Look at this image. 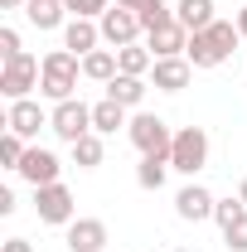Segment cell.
<instances>
[{
	"instance_id": "6da1fadb",
	"label": "cell",
	"mask_w": 247,
	"mask_h": 252,
	"mask_svg": "<svg viewBox=\"0 0 247 252\" xmlns=\"http://www.w3.org/2000/svg\"><path fill=\"white\" fill-rule=\"evenodd\" d=\"M78 73H83V59L73 54V49H49L44 54V78H39V93L49 97V102H68V97H78Z\"/></svg>"
},
{
	"instance_id": "7a4b0ae2",
	"label": "cell",
	"mask_w": 247,
	"mask_h": 252,
	"mask_svg": "<svg viewBox=\"0 0 247 252\" xmlns=\"http://www.w3.org/2000/svg\"><path fill=\"white\" fill-rule=\"evenodd\" d=\"M209 165V131L204 126H180L175 146H170V170H180L185 180H194Z\"/></svg>"
},
{
	"instance_id": "3957f363",
	"label": "cell",
	"mask_w": 247,
	"mask_h": 252,
	"mask_svg": "<svg viewBox=\"0 0 247 252\" xmlns=\"http://www.w3.org/2000/svg\"><path fill=\"white\" fill-rule=\"evenodd\" d=\"M126 136H131V146L141 151V156H170V146H175V131L165 117H155V112H136L131 126H126Z\"/></svg>"
},
{
	"instance_id": "277c9868",
	"label": "cell",
	"mask_w": 247,
	"mask_h": 252,
	"mask_svg": "<svg viewBox=\"0 0 247 252\" xmlns=\"http://www.w3.org/2000/svg\"><path fill=\"white\" fill-rule=\"evenodd\" d=\"M39 78H44V59H34V54H15V59L0 63V93L10 97V102L30 97L39 88Z\"/></svg>"
},
{
	"instance_id": "5b68a950",
	"label": "cell",
	"mask_w": 247,
	"mask_h": 252,
	"mask_svg": "<svg viewBox=\"0 0 247 252\" xmlns=\"http://www.w3.org/2000/svg\"><path fill=\"white\" fill-rule=\"evenodd\" d=\"M49 131L59 136V141H83L88 131H93V107L83 102V97H68V102H54V117H49Z\"/></svg>"
},
{
	"instance_id": "8992f818",
	"label": "cell",
	"mask_w": 247,
	"mask_h": 252,
	"mask_svg": "<svg viewBox=\"0 0 247 252\" xmlns=\"http://www.w3.org/2000/svg\"><path fill=\"white\" fill-rule=\"evenodd\" d=\"M78 204H73V189L63 185H44V189H34V214H39V223H54V228H68V223L78 219L73 214Z\"/></svg>"
},
{
	"instance_id": "52a82bcc",
	"label": "cell",
	"mask_w": 247,
	"mask_h": 252,
	"mask_svg": "<svg viewBox=\"0 0 247 252\" xmlns=\"http://www.w3.org/2000/svg\"><path fill=\"white\" fill-rule=\"evenodd\" d=\"M15 175H20L25 185H34V189H44V185H59V175H63V160L54 156L49 146H30Z\"/></svg>"
},
{
	"instance_id": "ba28073f",
	"label": "cell",
	"mask_w": 247,
	"mask_h": 252,
	"mask_svg": "<svg viewBox=\"0 0 247 252\" xmlns=\"http://www.w3.org/2000/svg\"><path fill=\"white\" fill-rule=\"evenodd\" d=\"M97 25H102V44H112V49H126V44H136L146 34L141 30V15L136 10H122V5H112Z\"/></svg>"
},
{
	"instance_id": "9c48e42d",
	"label": "cell",
	"mask_w": 247,
	"mask_h": 252,
	"mask_svg": "<svg viewBox=\"0 0 247 252\" xmlns=\"http://www.w3.org/2000/svg\"><path fill=\"white\" fill-rule=\"evenodd\" d=\"M49 117H54V112H44L34 97H20V102H10V107H5V131H15V136L34 141V136L49 126Z\"/></svg>"
},
{
	"instance_id": "30bf717a",
	"label": "cell",
	"mask_w": 247,
	"mask_h": 252,
	"mask_svg": "<svg viewBox=\"0 0 247 252\" xmlns=\"http://www.w3.org/2000/svg\"><path fill=\"white\" fill-rule=\"evenodd\" d=\"M214 209H218L214 189H204L199 180H189V185L175 194V214H180L185 223H204V219H214Z\"/></svg>"
},
{
	"instance_id": "8fae6325",
	"label": "cell",
	"mask_w": 247,
	"mask_h": 252,
	"mask_svg": "<svg viewBox=\"0 0 247 252\" xmlns=\"http://www.w3.org/2000/svg\"><path fill=\"white\" fill-rule=\"evenodd\" d=\"M63 243H68V252H102L107 248V223L102 219H73L63 228Z\"/></svg>"
},
{
	"instance_id": "7c38bea8",
	"label": "cell",
	"mask_w": 247,
	"mask_h": 252,
	"mask_svg": "<svg viewBox=\"0 0 247 252\" xmlns=\"http://www.w3.org/2000/svg\"><path fill=\"white\" fill-rule=\"evenodd\" d=\"M189 78H194V63L189 59H155V68H151V83L160 93H185Z\"/></svg>"
},
{
	"instance_id": "4fadbf2b",
	"label": "cell",
	"mask_w": 247,
	"mask_h": 252,
	"mask_svg": "<svg viewBox=\"0 0 247 252\" xmlns=\"http://www.w3.org/2000/svg\"><path fill=\"white\" fill-rule=\"evenodd\" d=\"M146 49H151L155 59H185V49H189V30L175 20V25H165V30L146 34Z\"/></svg>"
},
{
	"instance_id": "5bb4252c",
	"label": "cell",
	"mask_w": 247,
	"mask_h": 252,
	"mask_svg": "<svg viewBox=\"0 0 247 252\" xmlns=\"http://www.w3.org/2000/svg\"><path fill=\"white\" fill-rule=\"evenodd\" d=\"M97 44H102V25L97 20H68L63 25V49H73L78 59H88Z\"/></svg>"
},
{
	"instance_id": "9a60e30c",
	"label": "cell",
	"mask_w": 247,
	"mask_h": 252,
	"mask_svg": "<svg viewBox=\"0 0 247 252\" xmlns=\"http://www.w3.org/2000/svg\"><path fill=\"white\" fill-rule=\"evenodd\" d=\"M25 20H30L34 30H63L73 15H68L63 0H30V5H25Z\"/></svg>"
},
{
	"instance_id": "2e32d148",
	"label": "cell",
	"mask_w": 247,
	"mask_h": 252,
	"mask_svg": "<svg viewBox=\"0 0 247 252\" xmlns=\"http://www.w3.org/2000/svg\"><path fill=\"white\" fill-rule=\"evenodd\" d=\"M146 88H151L146 78H131V73H117V78L107 83V97H112V102H122L126 112H136V107L146 102Z\"/></svg>"
},
{
	"instance_id": "e0dca14e",
	"label": "cell",
	"mask_w": 247,
	"mask_h": 252,
	"mask_svg": "<svg viewBox=\"0 0 247 252\" xmlns=\"http://www.w3.org/2000/svg\"><path fill=\"white\" fill-rule=\"evenodd\" d=\"M122 126H131V117H126L122 102H112V97L93 102V131H97V136H117Z\"/></svg>"
},
{
	"instance_id": "ac0fdd59",
	"label": "cell",
	"mask_w": 247,
	"mask_h": 252,
	"mask_svg": "<svg viewBox=\"0 0 247 252\" xmlns=\"http://www.w3.org/2000/svg\"><path fill=\"white\" fill-rule=\"evenodd\" d=\"M175 20L189 34H199V30H209L218 15H214V0H175Z\"/></svg>"
},
{
	"instance_id": "d6986e66",
	"label": "cell",
	"mask_w": 247,
	"mask_h": 252,
	"mask_svg": "<svg viewBox=\"0 0 247 252\" xmlns=\"http://www.w3.org/2000/svg\"><path fill=\"white\" fill-rule=\"evenodd\" d=\"M117 73H122L117 49H93V54L83 59V78H88V83H112Z\"/></svg>"
},
{
	"instance_id": "ffe728a7",
	"label": "cell",
	"mask_w": 247,
	"mask_h": 252,
	"mask_svg": "<svg viewBox=\"0 0 247 252\" xmlns=\"http://www.w3.org/2000/svg\"><path fill=\"white\" fill-rule=\"evenodd\" d=\"M204 34H209V44H214V54H218L223 63L233 59V49L243 44V34H238V25H228V20H214V25H209Z\"/></svg>"
},
{
	"instance_id": "44dd1931",
	"label": "cell",
	"mask_w": 247,
	"mask_h": 252,
	"mask_svg": "<svg viewBox=\"0 0 247 252\" xmlns=\"http://www.w3.org/2000/svg\"><path fill=\"white\" fill-rule=\"evenodd\" d=\"M117 63H122V73H131V78H146L155 68V54L146 44H126V49H117Z\"/></svg>"
},
{
	"instance_id": "7402d4cb",
	"label": "cell",
	"mask_w": 247,
	"mask_h": 252,
	"mask_svg": "<svg viewBox=\"0 0 247 252\" xmlns=\"http://www.w3.org/2000/svg\"><path fill=\"white\" fill-rule=\"evenodd\" d=\"M165 175H170V156H141V165H136L141 189H165Z\"/></svg>"
},
{
	"instance_id": "603a6c76",
	"label": "cell",
	"mask_w": 247,
	"mask_h": 252,
	"mask_svg": "<svg viewBox=\"0 0 247 252\" xmlns=\"http://www.w3.org/2000/svg\"><path fill=\"white\" fill-rule=\"evenodd\" d=\"M102 156H107V146H102V136H97V131H88L83 141H73V165H78V170H97Z\"/></svg>"
},
{
	"instance_id": "cb8c5ba5",
	"label": "cell",
	"mask_w": 247,
	"mask_h": 252,
	"mask_svg": "<svg viewBox=\"0 0 247 252\" xmlns=\"http://www.w3.org/2000/svg\"><path fill=\"white\" fill-rule=\"evenodd\" d=\"M185 59L194 63V68H204V73H209V68H218V54H214V44H209V34L199 30V34H189V49H185Z\"/></svg>"
},
{
	"instance_id": "d4e9b609",
	"label": "cell",
	"mask_w": 247,
	"mask_h": 252,
	"mask_svg": "<svg viewBox=\"0 0 247 252\" xmlns=\"http://www.w3.org/2000/svg\"><path fill=\"white\" fill-rule=\"evenodd\" d=\"M136 15H141V30H146V34L165 30V25H175V10H170L165 0H146V5H141Z\"/></svg>"
},
{
	"instance_id": "484cf974",
	"label": "cell",
	"mask_w": 247,
	"mask_h": 252,
	"mask_svg": "<svg viewBox=\"0 0 247 252\" xmlns=\"http://www.w3.org/2000/svg\"><path fill=\"white\" fill-rule=\"evenodd\" d=\"M25 151H30V141H25V136H15V131H5V136H0V165H5V170H20Z\"/></svg>"
},
{
	"instance_id": "4316f807",
	"label": "cell",
	"mask_w": 247,
	"mask_h": 252,
	"mask_svg": "<svg viewBox=\"0 0 247 252\" xmlns=\"http://www.w3.org/2000/svg\"><path fill=\"white\" fill-rule=\"evenodd\" d=\"M63 5H68L73 20H102V15L112 10V0H63Z\"/></svg>"
},
{
	"instance_id": "83f0119b",
	"label": "cell",
	"mask_w": 247,
	"mask_h": 252,
	"mask_svg": "<svg viewBox=\"0 0 247 252\" xmlns=\"http://www.w3.org/2000/svg\"><path fill=\"white\" fill-rule=\"evenodd\" d=\"M243 214H247V204H243V199H218V209H214V223H218V228H228V223H238Z\"/></svg>"
},
{
	"instance_id": "f1b7e54d",
	"label": "cell",
	"mask_w": 247,
	"mask_h": 252,
	"mask_svg": "<svg viewBox=\"0 0 247 252\" xmlns=\"http://www.w3.org/2000/svg\"><path fill=\"white\" fill-rule=\"evenodd\" d=\"M223 243H228V252H247V214L223 228Z\"/></svg>"
},
{
	"instance_id": "f546056e",
	"label": "cell",
	"mask_w": 247,
	"mask_h": 252,
	"mask_svg": "<svg viewBox=\"0 0 247 252\" xmlns=\"http://www.w3.org/2000/svg\"><path fill=\"white\" fill-rule=\"evenodd\" d=\"M15 54H25V44H20V30H15V25H5V30H0V63L15 59Z\"/></svg>"
},
{
	"instance_id": "4dcf8cb0",
	"label": "cell",
	"mask_w": 247,
	"mask_h": 252,
	"mask_svg": "<svg viewBox=\"0 0 247 252\" xmlns=\"http://www.w3.org/2000/svg\"><path fill=\"white\" fill-rule=\"evenodd\" d=\"M0 252H34V243H30V238H5Z\"/></svg>"
},
{
	"instance_id": "1f68e13d",
	"label": "cell",
	"mask_w": 247,
	"mask_h": 252,
	"mask_svg": "<svg viewBox=\"0 0 247 252\" xmlns=\"http://www.w3.org/2000/svg\"><path fill=\"white\" fill-rule=\"evenodd\" d=\"M233 25H238V34H243V39H247V5H243V10H238V20H233Z\"/></svg>"
},
{
	"instance_id": "d6a6232c",
	"label": "cell",
	"mask_w": 247,
	"mask_h": 252,
	"mask_svg": "<svg viewBox=\"0 0 247 252\" xmlns=\"http://www.w3.org/2000/svg\"><path fill=\"white\" fill-rule=\"evenodd\" d=\"M30 0H0V10H25Z\"/></svg>"
},
{
	"instance_id": "836d02e7",
	"label": "cell",
	"mask_w": 247,
	"mask_h": 252,
	"mask_svg": "<svg viewBox=\"0 0 247 252\" xmlns=\"http://www.w3.org/2000/svg\"><path fill=\"white\" fill-rule=\"evenodd\" d=\"M117 5H122V10H141L146 0H117Z\"/></svg>"
},
{
	"instance_id": "e575fe53",
	"label": "cell",
	"mask_w": 247,
	"mask_h": 252,
	"mask_svg": "<svg viewBox=\"0 0 247 252\" xmlns=\"http://www.w3.org/2000/svg\"><path fill=\"white\" fill-rule=\"evenodd\" d=\"M238 199H243V204H247V175H243V185H238Z\"/></svg>"
},
{
	"instance_id": "d590c367",
	"label": "cell",
	"mask_w": 247,
	"mask_h": 252,
	"mask_svg": "<svg viewBox=\"0 0 247 252\" xmlns=\"http://www.w3.org/2000/svg\"><path fill=\"white\" fill-rule=\"evenodd\" d=\"M170 252H185V248H170Z\"/></svg>"
},
{
	"instance_id": "8d00e7d4",
	"label": "cell",
	"mask_w": 247,
	"mask_h": 252,
	"mask_svg": "<svg viewBox=\"0 0 247 252\" xmlns=\"http://www.w3.org/2000/svg\"><path fill=\"white\" fill-rule=\"evenodd\" d=\"M238 5H247V0H238Z\"/></svg>"
}]
</instances>
